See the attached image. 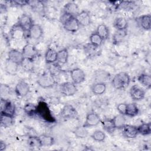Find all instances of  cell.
I'll list each match as a JSON object with an SVG mask.
<instances>
[{
    "instance_id": "20",
    "label": "cell",
    "mask_w": 151,
    "mask_h": 151,
    "mask_svg": "<svg viewBox=\"0 0 151 151\" xmlns=\"http://www.w3.org/2000/svg\"><path fill=\"white\" fill-rule=\"evenodd\" d=\"M30 38L34 40L40 39L43 34V29L38 24H33L29 30Z\"/></svg>"
},
{
    "instance_id": "34",
    "label": "cell",
    "mask_w": 151,
    "mask_h": 151,
    "mask_svg": "<svg viewBox=\"0 0 151 151\" xmlns=\"http://www.w3.org/2000/svg\"><path fill=\"white\" fill-rule=\"evenodd\" d=\"M74 133L77 138L83 139V138H86L88 136V132L87 130L86 127L83 126L81 127H77L74 130Z\"/></svg>"
},
{
    "instance_id": "33",
    "label": "cell",
    "mask_w": 151,
    "mask_h": 151,
    "mask_svg": "<svg viewBox=\"0 0 151 151\" xmlns=\"http://www.w3.org/2000/svg\"><path fill=\"white\" fill-rule=\"evenodd\" d=\"M138 133L142 135H148L151 133V125L150 123H142L138 127H137Z\"/></svg>"
},
{
    "instance_id": "44",
    "label": "cell",
    "mask_w": 151,
    "mask_h": 151,
    "mask_svg": "<svg viewBox=\"0 0 151 151\" xmlns=\"http://www.w3.org/2000/svg\"><path fill=\"white\" fill-rule=\"evenodd\" d=\"M11 3H12V5H14L15 6H19L28 5V1H22V0L12 1H11Z\"/></svg>"
},
{
    "instance_id": "32",
    "label": "cell",
    "mask_w": 151,
    "mask_h": 151,
    "mask_svg": "<svg viewBox=\"0 0 151 151\" xmlns=\"http://www.w3.org/2000/svg\"><path fill=\"white\" fill-rule=\"evenodd\" d=\"M13 117L12 116L1 113V125L4 127H9L13 123Z\"/></svg>"
},
{
    "instance_id": "31",
    "label": "cell",
    "mask_w": 151,
    "mask_h": 151,
    "mask_svg": "<svg viewBox=\"0 0 151 151\" xmlns=\"http://www.w3.org/2000/svg\"><path fill=\"white\" fill-rule=\"evenodd\" d=\"M89 40L90 44L96 47H99L101 46L103 41V40L101 38V37L96 32L92 33L90 35Z\"/></svg>"
},
{
    "instance_id": "11",
    "label": "cell",
    "mask_w": 151,
    "mask_h": 151,
    "mask_svg": "<svg viewBox=\"0 0 151 151\" xmlns=\"http://www.w3.org/2000/svg\"><path fill=\"white\" fill-rule=\"evenodd\" d=\"M76 18L77 20L80 25L83 27H87L90 24L91 17L88 12L87 11H81L76 16Z\"/></svg>"
},
{
    "instance_id": "41",
    "label": "cell",
    "mask_w": 151,
    "mask_h": 151,
    "mask_svg": "<svg viewBox=\"0 0 151 151\" xmlns=\"http://www.w3.org/2000/svg\"><path fill=\"white\" fill-rule=\"evenodd\" d=\"M51 66L49 68V73L52 75L54 77L59 74L61 71V67L60 64L58 63H52L51 64Z\"/></svg>"
},
{
    "instance_id": "23",
    "label": "cell",
    "mask_w": 151,
    "mask_h": 151,
    "mask_svg": "<svg viewBox=\"0 0 151 151\" xmlns=\"http://www.w3.org/2000/svg\"><path fill=\"white\" fill-rule=\"evenodd\" d=\"M57 52L51 48H48L45 54V60L48 64H52L57 61Z\"/></svg>"
},
{
    "instance_id": "24",
    "label": "cell",
    "mask_w": 151,
    "mask_h": 151,
    "mask_svg": "<svg viewBox=\"0 0 151 151\" xmlns=\"http://www.w3.org/2000/svg\"><path fill=\"white\" fill-rule=\"evenodd\" d=\"M22 69L26 71H32L34 68V62L33 58L24 57L21 63Z\"/></svg>"
},
{
    "instance_id": "38",
    "label": "cell",
    "mask_w": 151,
    "mask_h": 151,
    "mask_svg": "<svg viewBox=\"0 0 151 151\" xmlns=\"http://www.w3.org/2000/svg\"><path fill=\"white\" fill-rule=\"evenodd\" d=\"M25 112L29 115H34L37 114V106H35L32 103H27L24 107Z\"/></svg>"
},
{
    "instance_id": "19",
    "label": "cell",
    "mask_w": 151,
    "mask_h": 151,
    "mask_svg": "<svg viewBox=\"0 0 151 151\" xmlns=\"http://www.w3.org/2000/svg\"><path fill=\"white\" fill-rule=\"evenodd\" d=\"M61 114L63 117L70 119L74 117L77 115V113L76 109L73 106L67 104L64 106L61 110Z\"/></svg>"
},
{
    "instance_id": "21",
    "label": "cell",
    "mask_w": 151,
    "mask_h": 151,
    "mask_svg": "<svg viewBox=\"0 0 151 151\" xmlns=\"http://www.w3.org/2000/svg\"><path fill=\"white\" fill-rule=\"evenodd\" d=\"M113 26L118 31L126 30L128 27V22L125 18L119 17H117L114 19L113 22Z\"/></svg>"
},
{
    "instance_id": "26",
    "label": "cell",
    "mask_w": 151,
    "mask_h": 151,
    "mask_svg": "<svg viewBox=\"0 0 151 151\" xmlns=\"http://www.w3.org/2000/svg\"><path fill=\"white\" fill-rule=\"evenodd\" d=\"M96 32L100 35L103 40L107 39L109 37V29L108 27L103 24H99L97 26Z\"/></svg>"
},
{
    "instance_id": "3",
    "label": "cell",
    "mask_w": 151,
    "mask_h": 151,
    "mask_svg": "<svg viewBox=\"0 0 151 151\" xmlns=\"http://www.w3.org/2000/svg\"><path fill=\"white\" fill-rule=\"evenodd\" d=\"M37 114L43 120L49 123H54L55 120L47 105L44 101H41L37 106Z\"/></svg>"
},
{
    "instance_id": "5",
    "label": "cell",
    "mask_w": 151,
    "mask_h": 151,
    "mask_svg": "<svg viewBox=\"0 0 151 151\" xmlns=\"http://www.w3.org/2000/svg\"><path fill=\"white\" fill-rule=\"evenodd\" d=\"M15 113V107L14 103L6 99L1 100V113L14 117Z\"/></svg>"
},
{
    "instance_id": "22",
    "label": "cell",
    "mask_w": 151,
    "mask_h": 151,
    "mask_svg": "<svg viewBox=\"0 0 151 151\" xmlns=\"http://www.w3.org/2000/svg\"><path fill=\"white\" fill-rule=\"evenodd\" d=\"M91 91L95 95H101L106 90V85L103 82H97L92 85Z\"/></svg>"
},
{
    "instance_id": "18",
    "label": "cell",
    "mask_w": 151,
    "mask_h": 151,
    "mask_svg": "<svg viewBox=\"0 0 151 151\" xmlns=\"http://www.w3.org/2000/svg\"><path fill=\"white\" fill-rule=\"evenodd\" d=\"M138 22L141 28L145 30H149L151 28V15H143L138 18Z\"/></svg>"
},
{
    "instance_id": "28",
    "label": "cell",
    "mask_w": 151,
    "mask_h": 151,
    "mask_svg": "<svg viewBox=\"0 0 151 151\" xmlns=\"http://www.w3.org/2000/svg\"><path fill=\"white\" fill-rule=\"evenodd\" d=\"M102 127L107 132H112L116 128L113 119H106L101 122Z\"/></svg>"
},
{
    "instance_id": "13",
    "label": "cell",
    "mask_w": 151,
    "mask_h": 151,
    "mask_svg": "<svg viewBox=\"0 0 151 151\" xmlns=\"http://www.w3.org/2000/svg\"><path fill=\"white\" fill-rule=\"evenodd\" d=\"M21 52L23 54L24 57H28L31 58L35 57L38 54V51L35 46L31 43H28L25 45Z\"/></svg>"
},
{
    "instance_id": "43",
    "label": "cell",
    "mask_w": 151,
    "mask_h": 151,
    "mask_svg": "<svg viewBox=\"0 0 151 151\" xmlns=\"http://www.w3.org/2000/svg\"><path fill=\"white\" fill-rule=\"evenodd\" d=\"M126 106H127V104L126 103H119L117 106V110L121 114L125 115Z\"/></svg>"
},
{
    "instance_id": "36",
    "label": "cell",
    "mask_w": 151,
    "mask_h": 151,
    "mask_svg": "<svg viewBox=\"0 0 151 151\" xmlns=\"http://www.w3.org/2000/svg\"><path fill=\"white\" fill-rule=\"evenodd\" d=\"M18 65V64L12 62L9 60H8L5 64V70L9 74H14L17 71Z\"/></svg>"
},
{
    "instance_id": "40",
    "label": "cell",
    "mask_w": 151,
    "mask_h": 151,
    "mask_svg": "<svg viewBox=\"0 0 151 151\" xmlns=\"http://www.w3.org/2000/svg\"><path fill=\"white\" fill-rule=\"evenodd\" d=\"M113 120L116 127H122L125 124V119L123 114L117 115L113 118Z\"/></svg>"
},
{
    "instance_id": "17",
    "label": "cell",
    "mask_w": 151,
    "mask_h": 151,
    "mask_svg": "<svg viewBox=\"0 0 151 151\" xmlns=\"http://www.w3.org/2000/svg\"><path fill=\"white\" fill-rule=\"evenodd\" d=\"M64 12L65 14L71 16L75 17L79 13V9L74 2H68L64 6Z\"/></svg>"
},
{
    "instance_id": "42",
    "label": "cell",
    "mask_w": 151,
    "mask_h": 151,
    "mask_svg": "<svg viewBox=\"0 0 151 151\" xmlns=\"http://www.w3.org/2000/svg\"><path fill=\"white\" fill-rule=\"evenodd\" d=\"M0 93L1 96V99H5V97L9 94L10 88L6 84H1L0 88Z\"/></svg>"
},
{
    "instance_id": "6",
    "label": "cell",
    "mask_w": 151,
    "mask_h": 151,
    "mask_svg": "<svg viewBox=\"0 0 151 151\" xmlns=\"http://www.w3.org/2000/svg\"><path fill=\"white\" fill-rule=\"evenodd\" d=\"M77 91V87L73 82L67 81L60 85V91L65 96H72L76 94Z\"/></svg>"
},
{
    "instance_id": "1",
    "label": "cell",
    "mask_w": 151,
    "mask_h": 151,
    "mask_svg": "<svg viewBox=\"0 0 151 151\" xmlns=\"http://www.w3.org/2000/svg\"><path fill=\"white\" fill-rule=\"evenodd\" d=\"M130 83V77L126 72H120L116 74L111 80L113 87L117 90L123 89L127 87Z\"/></svg>"
},
{
    "instance_id": "27",
    "label": "cell",
    "mask_w": 151,
    "mask_h": 151,
    "mask_svg": "<svg viewBox=\"0 0 151 151\" xmlns=\"http://www.w3.org/2000/svg\"><path fill=\"white\" fill-rule=\"evenodd\" d=\"M68 58V52L67 48H63L57 51V61L61 64L67 63Z\"/></svg>"
},
{
    "instance_id": "45",
    "label": "cell",
    "mask_w": 151,
    "mask_h": 151,
    "mask_svg": "<svg viewBox=\"0 0 151 151\" xmlns=\"http://www.w3.org/2000/svg\"><path fill=\"white\" fill-rule=\"evenodd\" d=\"M6 144L5 143L2 141V140H1L0 142V150L1 151H3L5 149H6Z\"/></svg>"
},
{
    "instance_id": "16",
    "label": "cell",
    "mask_w": 151,
    "mask_h": 151,
    "mask_svg": "<svg viewBox=\"0 0 151 151\" xmlns=\"http://www.w3.org/2000/svg\"><path fill=\"white\" fill-rule=\"evenodd\" d=\"M10 33L11 37L14 40H18L24 38L25 31L18 23L12 27Z\"/></svg>"
},
{
    "instance_id": "12",
    "label": "cell",
    "mask_w": 151,
    "mask_h": 151,
    "mask_svg": "<svg viewBox=\"0 0 151 151\" xmlns=\"http://www.w3.org/2000/svg\"><path fill=\"white\" fill-rule=\"evenodd\" d=\"M18 24L21 27L24 31H29L31 28L34 24H32L31 18L27 14H22L19 17Z\"/></svg>"
},
{
    "instance_id": "4",
    "label": "cell",
    "mask_w": 151,
    "mask_h": 151,
    "mask_svg": "<svg viewBox=\"0 0 151 151\" xmlns=\"http://www.w3.org/2000/svg\"><path fill=\"white\" fill-rule=\"evenodd\" d=\"M37 83L38 84L44 88H48L52 87L55 84L54 77L50 73H44L38 76Z\"/></svg>"
},
{
    "instance_id": "29",
    "label": "cell",
    "mask_w": 151,
    "mask_h": 151,
    "mask_svg": "<svg viewBox=\"0 0 151 151\" xmlns=\"http://www.w3.org/2000/svg\"><path fill=\"white\" fill-rule=\"evenodd\" d=\"M139 113V109L134 103L127 104L125 115L129 117H134Z\"/></svg>"
},
{
    "instance_id": "35",
    "label": "cell",
    "mask_w": 151,
    "mask_h": 151,
    "mask_svg": "<svg viewBox=\"0 0 151 151\" xmlns=\"http://www.w3.org/2000/svg\"><path fill=\"white\" fill-rule=\"evenodd\" d=\"M91 137L96 142H101L105 140L106 134L104 132L100 130H95L92 133V134L91 135Z\"/></svg>"
},
{
    "instance_id": "8",
    "label": "cell",
    "mask_w": 151,
    "mask_h": 151,
    "mask_svg": "<svg viewBox=\"0 0 151 151\" xmlns=\"http://www.w3.org/2000/svg\"><path fill=\"white\" fill-rule=\"evenodd\" d=\"M100 121V117L98 114L94 112H90L87 114L86 120L83 126L86 128L96 126Z\"/></svg>"
},
{
    "instance_id": "30",
    "label": "cell",
    "mask_w": 151,
    "mask_h": 151,
    "mask_svg": "<svg viewBox=\"0 0 151 151\" xmlns=\"http://www.w3.org/2000/svg\"><path fill=\"white\" fill-rule=\"evenodd\" d=\"M28 144L29 147L33 149H38L43 146L40 137L34 136H31L28 138Z\"/></svg>"
},
{
    "instance_id": "10",
    "label": "cell",
    "mask_w": 151,
    "mask_h": 151,
    "mask_svg": "<svg viewBox=\"0 0 151 151\" xmlns=\"http://www.w3.org/2000/svg\"><path fill=\"white\" fill-rule=\"evenodd\" d=\"M145 94V91L137 85L132 86L130 90V95L133 100L139 101L143 99Z\"/></svg>"
},
{
    "instance_id": "9",
    "label": "cell",
    "mask_w": 151,
    "mask_h": 151,
    "mask_svg": "<svg viewBox=\"0 0 151 151\" xmlns=\"http://www.w3.org/2000/svg\"><path fill=\"white\" fill-rule=\"evenodd\" d=\"M29 91V84L24 81H20L15 86V92L18 97H24Z\"/></svg>"
},
{
    "instance_id": "25",
    "label": "cell",
    "mask_w": 151,
    "mask_h": 151,
    "mask_svg": "<svg viewBox=\"0 0 151 151\" xmlns=\"http://www.w3.org/2000/svg\"><path fill=\"white\" fill-rule=\"evenodd\" d=\"M137 80L142 86L146 88H150L151 87V77L149 74L142 73L137 77Z\"/></svg>"
},
{
    "instance_id": "14",
    "label": "cell",
    "mask_w": 151,
    "mask_h": 151,
    "mask_svg": "<svg viewBox=\"0 0 151 151\" xmlns=\"http://www.w3.org/2000/svg\"><path fill=\"white\" fill-rule=\"evenodd\" d=\"M122 127L123 134L126 137L133 139L137 136L138 132L136 126L131 124H124Z\"/></svg>"
},
{
    "instance_id": "37",
    "label": "cell",
    "mask_w": 151,
    "mask_h": 151,
    "mask_svg": "<svg viewBox=\"0 0 151 151\" xmlns=\"http://www.w3.org/2000/svg\"><path fill=\"white\" fill-rule=\"evenodd\" d=\"M127 35L126 30L123 31H118L115 32V34L113 36V40L114 42L118 43L122 41V40L124 38V37Z\"/></svg>"
},
{
    "instance_id": "7",
    "label": "cell",
    "mask_w": 151,
    "mask_h": 151,
    "mask_svg": "<svg viewBox=\"0 0 151 151\" xmlns=\"http://www.w3.org/2000/svg\"><path fill=\"white\" fill-rule=\"evenodd\" d=\"M70 77L73 82L75 84H78L81 83L85 80L86 74L81 68H75L71 70Z\"/></svg>"
},
{
    "instance_id": "2",
    "label": "cell",
    "mask_w": 151,
    "mask_h": 151,
    "mask_svg": "<svg viewBox=\"0 0 151 151\" xmlns=\"http://www.w3.org/2000/svg\"><path fill=\"white\" fill-rule=\"evenodd\" d=\"M61 20L66 31L71 32H76L78 30L80 25L75 17L64 13Z\"/></svg>"
},
{
    "instance_id": "15",
    "label": "cell",
    "mask_w": 151,
    "mask_h": 151,
    "mask_svg": "<svg viewBox=\"0 0 151 151\" xmlns=\"http://www.w3.org/2000/svg\"><path fill=\"white\" fill-rule=\"evenodd\" d=\"M8 60L18 65L21 64L23 58H24L22 52L15 49L11 50L8 52Z\"/></svg>"
},
{
    "instance_id": "39",
    "label": "cell",
    "mask_w": 151,
    "mask_h": 151,
    "mask_svg": "<svg viewBox=\"0 0 151 151\" xmlns=\"http://www.w3.org/2000/svg\"><path fill=\"white\" fill-rule=\"evenodd\" d=\"M40 138L41 140L42 146H49L53 144L54 139L52 137L48 135H41L40 136Z\"/></svg>"
}]
</instances>
